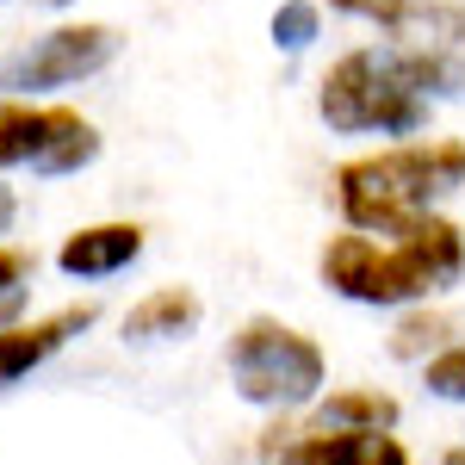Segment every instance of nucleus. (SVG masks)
<instances>
[{"instance_id":"obj_3","label":"nucleus","mask_w":465,"mask_h":465,"mask_svg":"<svg viewBox=\"0 0 465 465\" xmlns=\"http://www.w3.org/2000/svg\"><path fill=\"white\" fill-rule=\"evenodd\" d=\"M322 124L329 131H379V137H416L429 124V87L410 44H366L348 50L322 74Z\"/></svg>"},{"instance_id":"obj_6","label":"nucleus","mask_w":465,"mask_h":465,"mask_svg":"<svg viewBox=\"0 0 465 465\" xmlns=\"http://www.w3.org/2000/svg\"><path fill=\"white\" fill-rule=\"evenodd\" d=\"M118 56V32L112 25H56L50 37H37L32 50H19L0 69V94L32 100L44 87H74L87 74H100Z\"/></svg>"},{"instance_id":"obj_12","label":"nucleus","mask_w":465,"mask_h":465,"mask_svg":"<svg viewBox=\"0 0 465 465\" xmlns=\"http://www.w3.org/2000/svg\"><path fill=\"white\" fill-rule=\"evenodd\" d=\"M447 335H453V322H447V317H434V311H410V317L391 329V354L397 360H434L440 348H453Z\"/></svg>"},{"instance_id":"obj_4","label":"nucleus","mask_w":465,"mask_h":465,"mask_svg":"<svg viewBox=\"0 0 465 465\" xmlns=\"http://www.w3.org/2000/svg\"><path fill=\"white\" fill-rule=\"evenodd\" d=\"M230 379H236L242 403L304 410V403H317L322 379H329V360H322V348L304 329H292L280 317H249L230 335Z\"/></svg>"},{"instance_id":"obj_17","label":"nucleus","mask_w":465,"mask_h":465,"mask_svg":"<svg viewBox=\"0 0 465 465\" xmlns=\"http://www.w3.org/2000/svg\"><path fill=\"white\" fill-rule=\"evenodd\" d=\"M19 311H25V286H19V292H0V329H13Z\"/></svg>"},{"instance_id":"obj_20","label":"nucleus","mask_w":465,"mask_h":465,"mask_svg":"<svg viewBox=\"0 0 465 465\" xmlns=\"http://www.w3.org/2000/svg\"><path fill=\"white\" fill-rule=\"evenodd\" d=\"M50 6H69V0H50Z\"/></svg>"},{"instance_id":"obj_18","label":"nucleus","mask_w":465,"mask_h":465,"mask_svg":"<svg viewBox=\"0 0 465 465\" xmlns=\"http://www.w3.org/2000/svg\"><path fill=\"white\" fill-rule=\"evenodd\" d=\"M13 212H19V199H13V193L0 186V236H6V223H13Z\"/></svg>"},{"instance_id":"obj_15","label":"nucleus","mask_w":465,"mask_h":465,"mask_svg":"<svg viewBox=\"0 0 465 465\" xmlns=\"http://www.w3.org/2000/svg\"><path fill=\"white\" fill-rule=\"evenodd\" d=\"M341 13H360V19H379V25H410L422 13V0H335Z\"/></svg>"},{"instance_id":"obj_5","label":"nucleus","mask_w":465,"mask_h":465,"mask_svg":"<svg viewBox=\"0 0 465 465\" xmlns=\"http://www.w3.org/2000/svg\"><path fill=\"white\" fill-rule=\"evenodd\" d=\"M100 155V131L69 106H0V168L32 162L37 174H74Z\"/></svg>"},{"instance_id":"obj_16","label":"nucleus","mask_w":465,"mask_h":465,"mask_svg":"<svg viewBox=\"0 0 465 465\" xmlns=\"http://www.w3.org/2000/svg\"><path fill=\"white\" fill-rule=\"evenodd\" d=\"M37 273V254L19 249V242H0V292H19Z\"/></svg>"},{"instance_id":"obj_13","label":"nucleus","mask_w":465,"mask_h":465,"mask_svg":"<svg viewBox=\"0 0 465 465\" xmlns=\"http://www.w3.org/2000/svg\"><path fill=\"white\" fill-rule=\"evenodd\" d=\"M322 32V13H317V0H280V13H273V44L280 50H311Z\"/></svg>"},{"instance_id":"obj_8","label":"nucleus","mask_w":465,"mask_h":465,"mask_svg":"<svg viewBox=\"0 0 465 465\" xmlns=\"http://www.w3.org/2000/svg\"><path fill=\"white\" fill-rule=\"evenodd\" d=\"M81 329H94V304H63V311H50L37 322L0 329V385H19L32 366H44L56 348H69Z\"/></svg>"},{"instance_id":"obj_14","label":"nucleus","mask_w":465,"mask_h":465,"mask_svg":"<svg viewBox=\"0 0 465 465\" xmlns=\"http://www.w3.org/2000/svg\"><path fill=\"white\" fill-rule=\"evenodd\" d=\"M422 379H429L434 397H453V403H465V341H453V348H440L434 360H422Z\"/></svg>"},{"instance_id":"obj_19","label":"nucleus","mask_w":465,"mask_h":465,"mask_svg":"<svg viewBox=\"0 0 465 465\" xmlns=\"http://www.w3.org/2000/svg\"><path fill=\"white\" fill-rule=\"evenodd\" d=\"M440 465H465V447H447V460Z\"/></svg>"},{"instance_id":"obj_9","label":"nucleus","mask_w":465,"mask_h":465,"mask_svg":"<svg viewBox=\"0 0 465 465\" xmlns=\"http://www.w3.org/2000/svg\"><path fill=\"white\" fill-rule=\"evenodd\" d=\"M143 254V230L137 223H87L56 249V267L69 280H112Z\"/></svg>"},{"instance_id":"obj_7","label":"nucleus","mask_w":465,"mask_h":465,"mask_svg":"<svg viewBox=\"0 0 465 465\" xmlns=\"http://www.w3.org/2000/svg\"><path fill=\"white\" fill-rule=\"evenodd\" d=\"M280 465H410L397 434L372 429H304L298 440H267Z\"/></svg>"},{"instance_id":"obj_1","label":"nucleus","mask_w":465,"mask_h":465,"mask_svg":"<svg viewBox=\"0 0 465 465\" xmlns=\"http://www.w3.org/2000/svg\"><path fill=\"white\" fill-rule=\"evenodd\" d=\"M322 280L354 304H422V298L465 280V230L447 217L403 223L397 242H372L360 230H341L322 249Z\"/></svg>"},{"instance_id":"obj_10","label":"nucleus","mask_w":465,"mask_h":465,"mask_svg":"<svg viewBox=\"0 0 465 465\" xmlns=\"http://www.w3.org/2000/svg\"><path fill=\"white\" fill-rule=\"evenodd\" d=\"M199 322H205L199 292L155 286L149 298H137V304L124 311V341H180V335H193Z\"/></svg>"},{"instance_id":"obj_2","label":"nucleus","mask_w":465,"mask_h":465,"mask_svg":"<svg viewBox=\"0 0 465 465\" xmlns=\"http://www.w3.org/2000/svg\"><path fill=\"white\" fill-rule=\"evenodd\" d=\"M465 186V143L434 137V143H397L379 155H360L335 168V205L360 236H397L403 223L429 217L434 199Z\"/></svg>"},{"instance_id":"obj_11","label":"nucleus","mask_w":465,"mask_h":465,"mask_svg":"<svg viewBox=\"0 0 465 465\" xmlns=\"http://www.w3.org/2000/svg\"><path fill=\"white\" fill-rule=\"evenodd\" d=\"M397 397L391 391H329L311 416V429H372V434H391L397 429Z\"/></svg>"}]
</instances>
